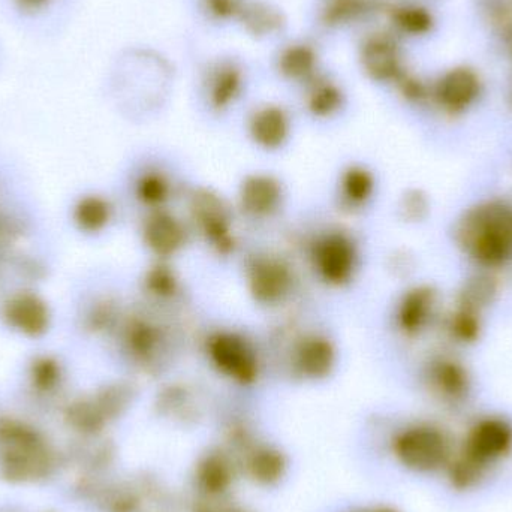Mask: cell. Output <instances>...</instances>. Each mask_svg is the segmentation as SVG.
Here are the masks:
<instances>
[{
    "instance_id": "obj_1",
    "label": "cell",
    "mask_w": 512,
    "mask_h": 512,
    "mask_svg": "<svg viewBox=\"0 0 512 512\" xmlns=\"http://www.w3.org/2000/svg\"><path fill=\"white\" fill-rule=\"evenodd\" d=\"M460 251L475 264L498 268L512 259V206L487 200L469 207L454 227Z\"/></svg>"
},
{
    "instance_id": "obj_2",
    "label": "cell",
    "mask_w": 512,
    "mask_h": 512,
    "mask_svg": "<svg viewBox=\"0 0 512 512\" xmlns=\"http://www.w3.org/2000/svg\"><path fill=\"white\" fill-rule=\"evenodd\" d=\"M256 62L245 53L222 50L201 60L198 86L207 108L213 113H227L248 93L256 75Z\"/></svg>"
},
{
    "instance_id": "obj_3",
    "label": "cell",
    "mask_w": 512,
    "mask_h": 512,
    "mask_svg": "<svg viewBox=\"0 0 512 512\" xmlns=\"http://www.w3.org/2000/svg\"><path fill=\"white\" fill-rule=\"evenodd\" d=\"M327 42L310 32L289 33L276 44L271 45L262 71L283 86L300 92L312 83L322 71L328 68Z\"/></svg>"
},
{
    "instance_id": "obj_4",
    "label": "cell",
    "mask_w": 512,
    "mask_h": 512,
    "mask_svg": "<svg viewBox=\"0 0 512 512\" xmlns=\"http://www.w3.org/2000/svg\"><path fill=\"white\" fill-rule=\"evenodd\" d=\"M379 12H382L381 0H315L310 8L307 32L327 44L340 36H357Z\"/></svg>"
},
{
    "instance_id": "obj_5",
    "label": "cell",
    "mask_w": 512,
    "mask_h": 512,
    "mask_svg": "<svg viewBox=\"0 0 512 512\" xmlns=\"http://www.w3.org/2000/svg\"><path fill=\"white\" fill-rule=\"evenodd\" d=\"M355 57L373 83L397 84L405 75L402 50L390 30L366 29L355 36Z\"/></svg>"
},
{
    "instance_id": "obj_6",
    "label": "cell",
    "mask_w": 512,
    "mask_h": 512,
    "mask_svg": "<svg viewBox=\"0 0 512 512\" xmlns=\"http://www.w3.org/2000/svg\"><path fill=\"white\" fill-rule=\"evenodd\" d=\"M394 451L403 466L415 472H433L451 459V445L442 430L415 426L400 433Z\"/></svg>"
},
{
    "instance_id": "obj_7",
    "label": "cell",
    "mask_w": 512,
    "mask_h": 512,
    "mask_svg": "<svg viewBox=\"0 0 512 512\" xmlns=\"http://www.w3.org/2000/svg\"><path fill=\"white\" fill-rule=\"evenodd\" d=\"M210 360L224 375L251 384L258 375V360L252 346L233 333H218L207 343Z\"/></svg>"
},
{
    "instance_id": "obj_8",
    "label": "cell",
    "mask_w": 512,
    "mask_h": 512,
    "mask_svg": "<svg viewBox=\"0 0 512 512\" xmlns=\"http://www.w3.org/2000/svg\"><path fill=\"white\" fill-rule=\"evenodd\" d=\"M512 448V426L502 418H484L468 433L462 453L490 468Z\"/></svg>"
},
{
    "instance_id": "obj_9",
    "label": "cell",
    "mask_w": 512,
    "mask_h": 512,
    "mask_svg": "<svg viewBox=\"0 0 512 512\" xmlns=\"http://www.w3.org/2000/svg\"><path fill=\"white\" fill-rule=\"evenodd\" d=\"M236 30L268 47L291 33L285 11L273 0H248Z\"/></svg>"
},
{
    "instance_id": "obj_10",
    "label": "cell",
    "mask_w": 512,
    "mask_h": 512,
    "mask_svg": "<svg viewBox=\"0 0 512 512\" xmlns=\"http://www.w3.org/2000/svg\"><path fill=\"white\" fill-rule=\"evenodd\" d=\"M304 110L319 120L333 119L345 110L348 89L336 71L328 66L312 83L300 90Z\"/></svg>"
},
{
    "instance_id": "obj_11",
    "label": "cell",
    "mask_w": 512,
    "mask_h": 512,
    "mask_svg": "<svg viewBox=\"0 0 512 512\" xmlns=\"http://www.w3.org/2000/svg\"><path fill=\"white\" fill-rule=\"evenodd\" d=\"M313 261L322 279L333 285H342L354 274L357 267V251L349 237L331 233L316 243Z\"/></svg>"
},
{
    "instance_id": "obj_12",
    "label": "cell",
    "mask_w": 512,
    "mask_h": 512,
    "mask_svg": "<svg viewBox=\"0 0 512 512\" xmlns=\"http://www.w3.org/2000/svg\"><path fill=\"white\" fill-rule=\"evenodd\" d=\"M192 213L201 233L222 254H228L234 248L230 234V210L222 198L212 192L195 195Z\"/></svg>"
},
{
    "instance_id": "obj_13",
    "label": "cell",
    "mask_w": 512,
    "mask_h": 512,
    "mask_svg": "<svg viewBox=\"0 0 512 512\" xmlns=\"http://www.w3.org/2000/svg\"><path fill=\"white\" fill-rule=\"evenodd\" d=\"M248 282L256 301L276 304L291 291L292 276L288 265L279 259L261 256L249 265Z\"/></svg>"
},
{
    "instance_id": "obj_14",
    "label": "cell",
    "mask_w": 512,
    "mask_h": 512,
    "mask_svg": "<svg viewBox=\"0 0 512 512\" xmlns=\"http://www.w3.org/2000/svg\"><path fill=\"white\" fill-rule=\"evenodd\" d=\"M291 128V114L277 102H262L249 116V134L262 149L282 147L291 134Z\"/></svg>"
},
{
    "instance_id": "obj_15",
    "label": "cell",
    "mask_w": 512,
    "mask_h": 512,
    "mask_svg": "<svg viewBox=\"0 0 512 512\" xmlns=\"http://www.w3.org/2000/svg\"><path fill=\"white\" fill-rule=\"evenodd\" d=\"M427 381L433 393L450 405L465 402L471 393V375L454 358L442 357L433 360L427 367Z\"/></svg>"
},
{
    "instance_id": "obj_16",
    "label": "cell",
    "mask_w": 512,
    "mask_h": 512,
    "mask_svg": "<svg viewBox=\"0 0 512 512\" xmlns=\"http://www.w3.org/2000/svg\"><path fill=\"white\" fill-rule=\"evenodd\" d=\"M438 292L432 286H417L406 292L397 310V324L409 336L420 334L435 318Z\"/></svg>"
},
{
    "instance_id": "obj_17",
    "label": "cell",
    "mask_w": 512,
    "mask_h": 512,
    "mask_svg": "<svg viewBox=\"0 0 512 512\" xmlns=\"http://www.w3.org/2000/svg\"><path fill=\"white\" fill-rule=\"evenodd\" d=\"M248 0H188L195 23L206 32L236 30Z\"/></svg>"
},
{
    "instance_id": "obj_18",
    "label": "cell",
    "mask_w": 512,
    "mask_h": 512,
    "mask_svg": "<svg viewBox=\"0 0 512 512\" xmlns=\"http://www.w3.org/2000/svg\"><path fill=\"white\" fill-rule=\"evenodd\" d=\"M5 319L9 327L26 336H41L50 324L47 304L33 294L14 295L5 306Z\"/></svg>"
},
{
    "instance_id": "obj_19",
    "label": "cell",
    "mask_w": 512,
    "mask_h": 512,
    "mask_svg": "<svg viewBox=\"0 0 512 512\" xmlns=\"http://www.w3.org/2000/svg\"><path fill=\"white\" fill-rule=\"evenodd\" d=\"M480 80L469 69H454L436 87V99L448 113H463L480 95Z\"/></svg>"
},
{
    "instance_id": "obj_20",
    "label": "cell",
    "mask_w": 512,
    "mask_h": 512,
    "mask_svg": "<svg viewBox=\"0 0 512 512\" xmlns=\"http://www.w3.org/2000/svg\"><path fill=\"white\" fill-rule=\"evenodd\" d=\"M0 448H3L9 468L23 474L39 468L42 459L39 444L27 430L15 426L0 430Z\"/></svg>"
},
{
    "instance_id": "obj_21",
    "label": "cell",
    "mask_w": 512,
    "mask_h": 512,
    "mask_svg": "<svg viewBox=\"0 0 512 512\" xmlns=\"http://www.w3.org/2000/svg\"><path fill=\"white\" fill-rule=\"evenodd\" d=\"M282 200V188L273 177L256 174L246 179L240 192L243 210L255 218L276 212Z\"/></svg>"
},
{
    "instance_id": "obj_22",
    "label": "cell",
    "mask_w": 512,
    "mask_h": 512,
    "mask_svg": "<svg viewBox=\"0 0 512 512\" xmlns=\"http://www.w3.org/2000/svg\"><path fill=\"white\" fill-rule=\"evenodd\" d=\"M147 246L159 256L176 254L186 242L183 225L174 216L158 212L150 216L144 228Z\"/></svg>"
},
{
    "instance_id": "obj_23",
    "label": "cell",
    "mask_w": 512,
    "mask_h": 512,
    "mask_svg": "<svg viewBox=\"0 0 512 512\" xmlns=\"http://www.w3.org/2000/svg\"><path fill=\"white\" fill-rule=\"evenodd\" d=\"M295 364L307 378H324L334 366L333 346L324 337H309L298 346Z\"/></svg>"
},
{
    "instance_id": "obj_24",
    "label": "cell",
    "mask_w": 512,
    "mask_h": 512,
    "mask_svg": "<svg viewBox=\"0 0 512 512\" xmlns=\"http://www.w3.org/2000/svg\"><path fill=\"white\" fill-rule=\"evenodd\" d=\"M498 291V282H496L492 274H474V276L469 277V279L463 283L459 297H457V306L474 310V312L483 315L484 310L495 303L496 297H498Z\"/></svg>"
},
{
    "instance_id": "obj_25",
    "label": "cell",
    "mask_w": 512,
    "mask_h": 512,
    "mask_svg": "<svg viewBox=\"0 0 512 512\" xmlns=\"http://www.w3.org/2000/svg\"><path fill=\"white\" fill-rule=\"evenodd\" d=\"M385 12L393 26V30H390L393 35H423L432 26L429 12L414 3H397L385 9Z\"/></svg>"
},
{
    "instance_id": "obj_26",
    "label": "cell",
    "mask_w": 512,
    "mask_h": 512,
    "mask_svg": "<svg viewBox=\"0 0 512 512\" xmlns=\"http://www.w3.org/2000/svg\"><path fill=\"white\" fill-rule=\"evenodd\" d=\"M486 466L471 459L465 453H460L453 462L448 465V478L451 486L457 490L474 489L480 481L486 477Z\"/></svg>"
},
{
    "instance_id": "obj_27",
    "label": "cell",
    "mask_w": 512,
    "mask_h": 512,
    "mask_svg": "<svg viewBox=\"0 0 512 512\" xmlns=\"http://www.w3.org/2000/svg\"><path fill=\"white\" fill-rule=\"evenodd\" d=\"M372 174L360 167H352L346 171L342 179V197L349 206L358 207L366 203L373 194Z\"/></svg>"
},
{
    "instance_id": "obj_28",
    "label": "cell",
    "mask_w": 512,
    "mask_h": 512,
    "mask_svg": "<svg viewBox=\"0 0 512 512\" xmlns=\"http://www.w3.org/2000/svg\"><path fill=\"white\" fill-rule=\"evenodd\" d=\"M111 218V209L107 201L99 197H87L78 203L75 209V221L81 230L98 233Z\"/></svg>"
},
{
    "instance_id": "obj_29",
    "label": "cell",
    "mask_w": 512,
    "mask_h": 512,
    "mask_svg": "<svg viewBox=\"0 0 512 512\" xmlns=\"http://www.w3.org/2000/svg\"><path fill=\"white\" fill-rule=\"evenodd\" d=\"M483 330V315L465 307L456 306L448 319V333L460 343L478 340Z\"/></svg>"
},
{
    "instance_id": "obj_30",
    "label": "cell",
    "mask_w": 512,
    "mask_h": 512,
    "mask_svg": "<svg viewBox=\"0 0 512 512\" xmlns=\"http://www.w3.org/2000/svg\"><path fill=\"white\" fill-rule=\"evenodd\" d=\"M201 486L209 493H222L230 487L233 475L231 468L222 457L210 456L201 463L198 471Z\"/></svg>"
},
{
    "instance_id": "obj_31",
    "label": "cell",
    "mask_w": 512,
    "mask_h": 512,
    "mask_svg": "<svg viewBox=\"0 0 512 512\" xmlns=\"http://www.w3.org/2000/svg\"><path fill=\"white\" fill-rule=\"evenodd\" d=\"M285 459L282 454L276 450H261L252 457L251 469L252 477L262 484H273L280 480L285 472Z\"/></svg>"
},
{
    "instance_id": "obj_32",
    "label": "cell",
    "mask_w": 512,
    "mask_h": 512,
    "mask_svg": "<svg viewBox=\"0 0 512 512\" xmlns=\"http://www.w3.org/2000/svg\"><path fill=\"white\" fill-rule=\"evenodd\" d=\"M159 340L161 337H159L158 331L146 322H137L129 330V348H131L132 354H135V357L140 360H149L155 355Z\"/></svg>"
},
{
    "instance_id": "obj_33",
    "label": "cell",
    "mask_w": 512,
    "mask_h": 512,
    "mask_svg": "<svg viewBox=\"0 0 512 512\" xmlns=\"http://www.w3.org/2000/svg\"><path fill=\"white\" fill-rule=\"evenodd\" d=\"M138 198L149 206H161L168 198V183L159 174H146L138 182Z\"/></svg>"
},
{
    "instance_id": "obj_34",
    "label": "cell",
    "mask_w": 512,
    "mask_h": 512,
    "mask_svg": "<svg viewBox=\"0 0 512 512\" xmlns=\"http://www.w3.org/2000/svg\"><path fill=\"white\" fill-rule=\"evenodd\" d=\"M429 200L421 191L406 192L400 203V212L408 222H420L429 215Z\"/></svg>"
},
{
    "instance_id": "obj_35",
    "label": "cell",
    "mask_w": 512,
    "mask_h": 512,
    "mask_svg": "<svg viewBox=\"0 0 512 512\" xmlns=\"http://www.w3.org/2000/svg\"><path fill=\"white\" fill-rule=\"evenodd\" d=\"M147 288L152 291V294L159 295V297H170L176 292L177 280L168 267L158 265L150 271L149 277H147Z\"/></svg>"
},
{
    "instance_id": "obj_36",
    "label": "cell",
    "mask_w": 512,
    "mask_h": 512,
    "mask_svg": "<svg viewBox=\"0 0 512 512\" xmlns=\"http://www.w3.org/2000/svg\"><path fill=\"white\" fill-rule=\"evenodd\" d=\"M33 376H35L38 384H54L57 376H59V367H57V364L54 363V361L44 358V360L38 361V363L33 366Z\"/></svg>"
},
{
    "instance_id": "obj_37",
    "label": "cell",
    "mask_w": 512,
    "mask_h": 512,
    "mask_svg": "<svg viewBox=\"0 0 512 512\" xmlns=\"http://www.w3.org/2000/svg\"><path fill=\"white\" fill-rule=\"evenodd\" d=\"M50 2L51 0H17L18 6L24 11H39Z\"/></svg>"
},
{
    "instance_id": "obj_38",
    "label": "cell",
    "mask_w": 512,
    "mask_h": 512,
    "mask_svg": "<svg viewBox=\"0 0 512 512\" xmlns=\"http://www.w3.org/2000/svg\"><path fill=\"white\" fill-rule=\"evenodd\" d=\"M375 512H397L396 510H391V508H382V510H378Z\"/></svg>"
}]
</instances>
